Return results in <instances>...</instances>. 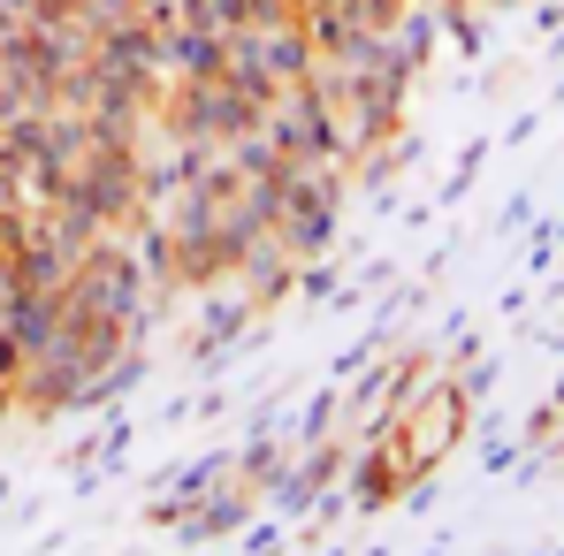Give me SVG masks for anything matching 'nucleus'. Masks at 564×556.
<instances>
[{
  "instance_id": "1",
  "label": "nucleus",
  "mask_w": 564,
  "mask_h": 556,
  "mask_svg": "<svg viewBox=\"0 0 564 556\" xmlns=\"http://www.w3.org/2000/svg\"><path fill=\"white\" fill-rule=\"evenodd\" d=\"M69 305H85V313H107V320H122V313L138 305V268H130V252H115V244L85 252V260L69 268Z\"/></svg>"
}]
</instances>
